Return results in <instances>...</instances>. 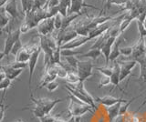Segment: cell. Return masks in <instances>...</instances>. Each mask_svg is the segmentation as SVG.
<instances>
[{"label":"cell","instance_id":"cell-1","mask_svg":"<svg viewBox=\"0 0 146 122\" xmlns=\"http://www.w3.org/2000/svg\"><path fill=\"white\" fill-rule=\"evenodd\" d=\"M30 100L35 104L34 107L30 110L32 114L34 115L35 117L40 119L46 115L50 114V112L55 107L57 104L62 102L64 99L61 98H35L33 94H31Z\"/></svg>","mask_w":146,"mask_h":122},{"label":"cell","instance_id":"cell-2","mask_svg":"<svg viewBox=\"0 0 146 122\" xmlns=\"http://www.w3.org/2000/svg\"><path fill=\"white\" fill-rule=\"evenodd\" d=\"M68 96H70V105L68 107V112L71 117H80L88 112L94 113L95 110L93 109L92 107L88 105V104L81 102L77 98L73 96L71 93H70V92H68Z\"/></svg>","mask_w":146,"mask_h":122},{"label":"cell","instance_id":"cell-3","mask_svg":"<svg viewBox=\"0 0 146 122\" xmlns=\"http://www.w3.org/2000/svg\"><path fill=\"white\" fill-rule=\"evenodd\" d=\"M94 67H95L93 65V63L90 60H85V61L79 60L77 66V74L79 76L80 80L81 82H84L90 76H92L93 74L92 70Z\"/></svg>","mask_w":146,"mask_h":122},{"label":"cell","instance_id":"cell-4","mask_svg":"<svg viewBox=\"0 0 146 122\" xmlns=\"http://www.w3.org/2000/svg\"><path fill=\"white\" fill-rule=\"evenodd\" d=\"M21 34L22 33L19 28H17L15 31H12V28H8L7 38L5 39V45H4V49H3V52L5 53L6 57H8L9 54L11 53L14 44H15L18 39H20Z\"/></svg>","mask_w":146,"mask_h":122},{"label":"cell","instance_id":"cell-5","mask_svg":"<svg viewBox=\"0 0 146 122\" xmlns=\"http://www.w3.org/2000/svg\"><path fill=\"white\" fill-rule=\"evenodd\" d=\"M132 54L130 57L131 60H135L138 63L139 60L146 57V45H145V38H139L138 41L135 45L132 46Z\"/></svg>","mask_w":146,"mask_h":122},{"label":"cell","instance_id":"cell-6","mask_svg":"<svg viewBox=\"0 0 146 122\" xmlns=\"http://www.w3.org/2000/svg\"><path fill=\"white\" fill-rule=\"evenodd\" d=\"M38 33L39 36H49L53 33L55 29L54 25V17H48V18L43 19L38 25Z\"/></svg>","mask_w":146,"mask_h":122},{"label":"cell","instance_id":"cell-7","mask_svg":"<svg viewBox=\"0 0 146 122\" xmlns=\"http://www.w3.org/2000/svg\"><path fill=\"white\" fill-rule=\"evenodd\" d=\"M6 9L7 13L9 15L13 20L21 19L22 16H25V14L23 12L20 13V11L17 8V0H9L4 7Z\"/></svg>","mask_w":146,"mask_h":122},{"label":"cell","instance_id":"cell-8","mask_svg":"<svg viewBox=\"0 0 146 122\" xmlns=\"http://www.w3.org/2000/svg\"><path fill=\"white\" fill-rule=\"evenodd\" d=\"M119 65L121 67V76H120V80L121 82L124 80L131 73V70L134 69L135 66L138 64L135 60H121L119 61Z\"/></svg>","mask_w":146,"mask_h":122},{"label":"cell","instance_id":"cell-9","mask_svg":"<svg viewBox=\"0 0 146 122\" xmlns=\"http://www.w3.org/2000/svg\"><path fill=\"white\" fill-rule=\"evenodd\" d=\"M107 34V32H106ZM117 38L115 37H110L107 34V38L105 39V41L103 42L102 46V48H100V50H102V55L104 56L105 57V65L108 66L109 64V58H110V55H111V49H112V47L114 43H115Z\"/></svg>","mask_w":146,"mask_h":122},{"label":"cell","instance_id":"cell-10","mask_svg":"<svg viewBox=\"0 0 146 122\" xmlns=\"http://www.w3.org/2000/svg\"><path fill=\"white\" fill-rule=\"evenodd\" d=\"M84 7H90L95 10H99L98 7H96L92 5H88L85 3V0H71L70 3V7L68 10V15H72V14H82L81 11Z\"/></svg>","mask_w":146,"mask_h":122},{"label":"cell","instance_id":"cell-11","mask_svg":"<svg viewBox=\"0 0 146 122\" xmlns=\"http://www.w3.org/2000/svg\"><path fill=\"white\" fill-rule=\"evenodd\" d=\"M41 51H42L41 50V47H40V46H38L33 52H32L29 60V62H27L29 63V88H30V85L32 82V78H33V75H34V71H35V69L36 67V63H38V57H39Z\"/></svg>","mask_w":146,"mask_h":122},{"label":"cell","instance_id":"cell-12","mask_svg":"<svg viewBox=\"0 0 146 122\" xmlns=\"http://www.w3.org/2000/svg\"><path fill=\"white\" fill-rule=\"evenodd\" d=\"M146 104V100L143 101V104H141V106L138 107V109L131 112V113H126L124 115H119L115 119L114 122H140L139 117L137 116L138 112L141 109V107H143V106Z\"/></svg>","mask_w":146,"mask_h":122},{"label":"cell","instance_id":"cell-13","mask_svg":"<svg viewBox=\"0 0 146 122\" xmlns=\"http://www.w3.org/2000/svg\"><path fill=\"white\" fill-rule=\"evenodd\" d=\"M96 102L102 104V105L106 106V107H111L115 105V104L119 103V102H122V103H126L127 100L123 99L121 98H115V97H112L111 95H107V96H104V97H100V98H95Z\"/></svg>","mask_w":146,"mask_h":122},{"label":"cell","instance_id":"cell-14","mask_svg":"<svg viewBox=\"0 0 146 122\" xmlns=\"http://www.w3.org/2000/svg\"><path fill=\"white\" fill-rule=\"evenodd\" d=\"M65 88L68 90V92L70 93H71L73 96H74L75 98H77L79 100H80L81 102H83V103H85V104H88V105H90V106H91L93 107V109L95 110L96 109V102H93V101H91V100H90V99L87 98V97H85L84 95H82L81 93H80L78 90H76V89H74V88H70V86H68L67 84L65 85Z\"/></svg>","mask_w":146,"mask_h":122},{"label":"cell","instance_id":"cell-15","mask_svg":"<svg viewBox=\"0 0 146 122\" xmlns=\"http://www.w3.org/2000/svg\"><path fill=\"white\" fill-rule=\"evenodd\" d=\"M0 70L3 71L5 74H6V76L7 78L11 79V80H14L16 79L18 76H19L23 70L24 69H13V67L7 64V65H5V66H2L0 65Z\"/></svg>","mask_w":146,"mask_h":122},{"label":"cell","instance_id":"cell-16","mask_svg":"<svg viewBox=\"0 0 146 122\" xmlns=\"http://www.w3.org/2000/svg\"><path fill=\"white\" fill-rule=\"evenodd\" d=\"M120 76H121V67L119 63L116 62L113 66V71L111 76V84H112L114 87H117L120 89H121L120 88V82H121Z\"/></svg>","mask_w":146,"mask_h":122},{"label":"cell","instance_id":"cell-17","mask_svg":"<svg viewBox=\"0 0 146 122\" xmlns=\"http://www.w3.org/2000/svg\"><path fill=\"white\" fill-rule=\"evenodd\" d=\"M121 104H122V102H119V103L115 104V105H113V106L107 107L106 110H107V114H108L110 120L112 121L119 116V114H120V109H121ZM123 104H124V103H123Z\"/></svg>","mask_w":146,"mask_h":122},{"label":"cell","instance_id":"cell-18","mask_svg":"<svg viewBox=\"0 0 146 122\" xmlns=\"http://www.w3.org/2000/svg\"><path fill=\"white\" fill-rule=\"evenodd\" d=\"M121 37V36H120ZM119 37L117 38L115 43H114L113 47H112V49H111V55H110V58L109 60L110 61H115L117 58L121 56V52H120V45L121 43V38Z\"/></svg>","mask_w":146,"mask_h":122},{"label":"cell","instance_id":"cell-19","mask_svg":"<svg viewBox=\"0 0 146 122\" xmlns=\"http://www.w3.org/2000/svg\"><path fill=\"white\" fill-rule=\"evenodd\" d=\"M70 3H71V0H60V1H59V4L58 6V13L63 17L68 16V10H70Z\"/></svg>","mask_w":146,"mask_h":122},{"label":"cell","instance_id":"cell-20","mask_svg":"<svg viewBox=\"0 0 146 122\" xmlns=\"http://www.w3.org/2000/svg\"><path fill=\"white\" fill-rule=\"evenodd\" d=\"M100 55H102V53L100 48H90V51L81 54V57H90L92 60H95V59H97Z\"/></svg>","mask_w":146,"mask_h":122},{"label":"cell","instance_id":"cell-21","mask_svg":"<svg viewBox=\"0 0 146 122\" xmlns=\"http://www.w3.org/2000/svg\"><path fill=\"white\" fill-rule=\"evenodd\" d=\"M8 16L9 15L7 13L5 7L0 8V26H1L2 28H5L9 24L10 18H9Z\"/></svg>","mask_w":146,"mask_h":122},{"label":"cell","instance_id":"cell-22","mask_svg":"<svg viewBox=\"0 0 146 122\" xmlns=\"http://www.w3.org/2000/svg\"><path fill=\"white\" fill-rule=\"evenodd\" d=\"M138 64L140 65V76L139 78L143 82L146 84V57L141 58L138 61Z\"/></svg>","mask_w":146,"mask_h":122},{"label":"cell","instance_id":"cell-23","mask_svg":"<svg viewBox=\"0 0 146 122\" xmlns=\"http://www.w3.org/2000/svg\"><path fill=\"white\" fill-rule=\"evenodd\" d=\"M65 79L68 82V84H76L80 81L77 72H68Z\"/></svg>","mask_w":146,"mask_h":122},{"label":"cell","instance_id":"cell-24","mask_svg":"<svg viewBox=\"0 0 146 122\" xmlns=\"http://www.w3.org/2000/svg\"><path fill=\"white\" fill-rule=\"evenodd\" d=\"M33 3L34 0H21V7H22V12L27 13L29 11H31L33 8Z\"/></svg>","mask_w":146,"mask_h":122},{"label":"cell","instance_id":"cell-25","mask_svg":"<svg viewBox=\"0 0 146 122\" xmlns=\"http://www.w3.org/2000/svg\"><path fill=\"white\" fill-rule=\"evenodd\" d=\"M61 57H77L78 55L83 54L81 51L76 50V49H61Z\"/></svg>","mask_w":146,"mask_h":122},{"label":"cell","instance_id":"cell-26","mask_svg":"<svg viewBox=\"0 0 146 122\" xmlns=\"http://www.w3.org/2000/svg\"><path fill=\"white\" fill-rule=\"evenodd\" d=\"M6 94H7V91H3V97H2L1 101H0V122L3 120L5 117V113H6L7 107H9V105L6 106L4 104V99H5V97H6Z\"/></svg>","mask_w":146,"mask_h":122},{"label":"cell","instance_id":"cell-27","mask_svg":"<svg viewBox=\"0 0 146 122\" xmlns=\"http://www.w3.org/2000/svg\"><path fill=\"white\" fill-rule=\"evenodd\" d=\"M64 59L66 60L68 66L77 71V66H78V62H79V59L77 58V57H64Z\"/></svg>","mask_w":146,"mask_h":122},{"label":"cell","instance_id":"cell-28","mask_svg":"<svg viewBox=\"0 0 146 122\" xmlns=\"http://www.w3.org/2000/svg\"><path fill=\"white\" fill-rule=\"evenodd\" d=\"M62 24H63V16L59 14H57L54 16V25H55V29L57 30H60L62 28Z\"/></svg>","mask_w":146,"mask_h":122},{"label":"cell","instance_id":"cell-29","mask_svg":"<svg viewBox=\"0 0 146 122\" xmlns=\"http://www.w3.org/2000/svg\"><path fill=\"white\" fill-rule=\"evenodd\" d=\"M94 69L97 70V71H100V73L102 75H105V76H111V74H112V71H113V67H95Z\"/></svg>","mask_w":146,"mask_h":122},{"label":"cell","instance_id":"cell-30","mask_svg":"<svg viewBox=\"0 0 146 122\" xmlns=\"http://www.w3.org/2000/svg\"><path fill=\"white\" fill-rule=\"evenodd\" d=\"M47 3H48V0H34L33 8H32V10L45 8L46 6H47Z\"/></svg>","mask_w":146,"mask_h":122},{"label":"cell","instance_id":"cell-31","mask_svg":"<svg viewBox=\"0 0 146 122\" xmlns=\"http://www.w3.org/2000/svg\"><path fill=\"white\" fill-rule=\"evenodd\" d=\"M137 26H138V31H139V35L140 38H146V28L143 25V22H141L140 20H136Z\"/></svg>","mask_w":146,"mask_h":122},{"label":"cell","instance_id":"cell-32","mask_svg":"<svg viewBox=\"0 0 146 122\" xmlns=\"http://www.w3.org/2000/svg\"><path fill=\"white\" fill-rule=\"evenodd\" d=\"M12 85V80L6 78L4 80H2L0 82V90H3V91H7L8 88H10Z\"/></svg>","mask_w":146,"mask_h":122},{"label":"cell","instance_id":"cell-33","mask_svg":"<svg viewBox=\"0 0 146 122\" xmlns=\"http://www.w3.org/2000/svg\"><path fill=\"white\" fill-rule=\"evenodd\" d=\"M13 69H26L27 67H29V63H26V62H17L15 60V62H12V63H9Z\"/></svg>","mask_w":146,"mask_h":122},{"label":"cell","instance_id":"cell-34","mask_svg":"<svg viewBox=\"0 0 146 122\" xmlns=\"http://www.w3.org/2000/svg\"><path fill=\"white\" fill-rule=\"evenodd\" d=\"M23 47V45H22V42H21V39H18L17 41L14 44V46H13V48H12V50H11V53L13 56H17V54L18 53V51L20 50V49Z\"/></svg>","mask_w":146,"mask_h":122},{"label":"cell","instance_id":"cell-35","mask_svg":"<svg viewBox=\"0 0 146 122\" xmlns=\"http://www.w3.org/2000/svg\"><path fill=\"white\" fill-rule=\"evenodd\" d=\"M109 84H111V76H105V75H102V78L100 79V82H99V88H102V87H105V86H107Z\"/></svg>","mask_w":146,"mask_h":122},{"label":"cell","instance_id":"cell-36","mask_svg":"<svg viewBox=\"0 0 146 122\" xmlns=\"http://www.w3.org/2000/svg\"><path fill=\"white\" fill-rule=\"evenodd\" d=\"M132 46L131 47H120V52H121V55L122 56H125V57H131V54H132Z\"/></svg>","mask_w":146,"mask_h":122},{"label":"cell","instance_id":"cell-37","mask_svg":"<svg viewBox=\"0 0 146 122\" xmlns=\"http://www.w3.org/2000/svg\"><path fill=\"white\" fill-rule=\"evenodd\" d=\"M68 70L66 69H64V67L58 64V78H66V76L68 75Z\"/></svg>","mask_w":146,"mask_h":122},{"label":"cell","instance_id":"cell-38","mask_svg":"<svg viewBox=\"0 0 146 122\" xmlns=\"http://www.w3.org/2000/svg\"><path fill=\"white\" fill-rule=\"evenodd\" d=\"M58 117V116H54L51 114H48V115H46L42 117H40V119H38L40 122H54Z\"/></svg>","mask_w":146,"mask_h":122},{"label":"cell","instance_id":"cell-39","mask_svg":"<svg viewBox=\"0 0 146 122\" xmlns=\"http://www.w3.org/2000/svg\"><path fill=\"white\" fill-rule=\"evenodd\" d=\"M45 88H47L49 92H53L58 88V83L57 82V81H52V82H49L48 84L46 85Z\"/></svg>","mask_w":146,"mask_h":122},{"label":"cell","instance_id":"cell-40","mask_svg":"<svg viewBox=\"0 0 146 122\" xmlns=\"http://www.w3.org/2000/svg\"><path fill=\"white\" fill-rule=\"evenodd\" d=\"M59 1L60 0H48L47 6H46L45 8H49V7H58Z\"/></svg>","mask_w":146,"mask_h":122},{"label":"cell","instance_id":"cell-41","mask_svg":"<svg viewBox=\"0 0 146 122\" xmlns=\"http://www.w3.org/2000/svg\"><path fill=\"white\" fill-rule=\"evenodd\" d=\"M9 1V0H0V8L4 7L6 6V4Z\"/></svg>","mask_w":146,"mask_h":122},{"label":"cell","instance_id":"cell-42","mask_svg":"<svg viewBox=\"0 0 146 122\" xmlns=\"http://www.w3.org/2000/svg\"><path fill=\"white\" fill-rule=\"evenodd\" d=\"M6 78H7V76H6V74H5L3 71L0 70V82H1L2 80H4Z\"/></svg>","mask_w":146,"mask_h":122},{"label":"cell","instance_id":"cell-43","mask_svg":"<svg viewBox=\"0 0 146 122\" xmlns=\"http://www.w3.org/2000/svg\"><path fill=\"white\" fill-rule=\"evenodd\" d=\"M5 57H6V55H5V53H4L3 51H0V61H1Z\"/></svg>","mask_w":146,"mask_h":122},{"label":"cell","instance_id":"cell-44","mask_svg":"<svg viewBox=\"0 0 146 122\" xmlns=\"http://www.w3.org/2000/svg\"><path fill=\"white\" fill-rule=\"evenodd\" d=\"M54 122H67V121L63 120V119H60V117H58L57 119H56V120H55Z\"/></svg>","mask_w":146,"mask_h":122},{"label":"cell","instance_id":"cell-45","mask_svg":"<svg viewBox=\"0 0 146 122\" xmlns=\"http://www.w3.org/2000/svg\"><path fill=\"white\" fill-rule=\"evenodd\" d=\"M67 122H76V117H70V119H68Z\"/></svg>","mask_w":146,"mask_h":122},{"label":"cell","instance_id":"cell-46","mask_svg":"<svg viewBox=\"0 0 146 122\" xmlns=\"http://www.w3.org/2000/svg\"><path fill=\"white\" fill-rule=\"evenodd\" d=\"M76 122H81L80 119V117H76Z\"/></svg>","mask_w":146,"mask_h":122},{"label":"cell","instance_id":"cell-47","mask_svg":"<svg viewBox=\"0 0 146 122\" xmlns=\"http://www.w3.org/2000/svg\"><path fill=\"white\" fill-rule=\"evenodd\" d=\"M143 25L145 26V28H146V17H145V19H144V22H143Z\"/></svg>","mask_w":146,"mask_h":122},{"label":"cell","instance_id":"cell-48","mask_svg":"<svg viewBox=\"0 0 146 122\" xmlns=\"http://www.w3.org/2000/svg\"><path fill=\"white\" fill-rule=\"evenodd\" d=\"M107 0H102V4H103V7H104V3H106Z\"/></svg>","mask_w":146,"mask_h":122},{"label":"cell","instance_id":"cell-49","mask_svg":"<svg viewBox=\"0 0 146 122\" xmlns=\"http://www.w3.org/2000/svg\"><path fill=\"white\" fill-rule=\"evenodd\" d=\"M16 122H24V121H23V120H21V119H19V120H17Z\"/></svg>","mask_w":146,"mask_h":122},{"label":"cell","instance_id":"cell-50","mask_svg":"<svg viewBox=\"0 0 146 122\" xmlns=\"http://www.w3.org/2000/svg\"><path fill=\"white\" fill-rule=\"evenodd\" d=\"M2 29H3V28H1V26H0V32H1V30H2Z\"/></svg>","mask_w":146,"mask_h":122},{"label":"cell","instance_id":"cell-51","mask_svg":"<svg viewBox=\"0 0 146 122\" xmlns=\"http://www.w3.org/2000/svg\"><path fill=\"white\" fill-rule=\"evenodd\" d=\"M145 45H146V39H145Z\"/></svg>","mask_w":146,"mask_h":122}]
</instances>
